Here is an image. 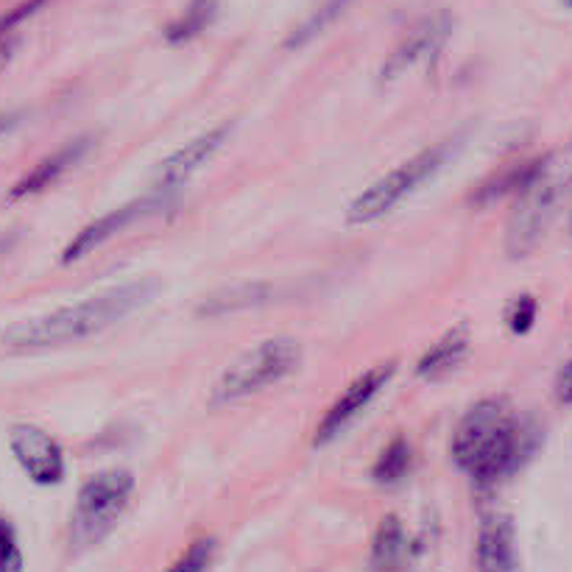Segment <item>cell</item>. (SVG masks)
I'll return each mask as SVG.
<instances>
[{"label": "cell", "mask_w": 572, "mask_h": 572, "mask_svg": "<svg viewBox=\"0 0 572 572\" xmlns=\"http://www.w3.org/2000/svg\"><path fill=\"white\" fill-rule=\"evenodd\" d=\"M541 444L536 419L520 414L503 396L472 405L453 433V461L475 484L491 486L528 464Z\"/></svg>", "instance_id": "cell-1"}, {"label": "cell", "mask_w": 572, "mask_h": 572, "mask_svg": "<svg viewBox=\"0 0 572 572\" xmlns=\"http://www.w3.org/2000/svg\"><path fill=\"white\" fill-rule=\"evenodd\" d=\"M157 290L159 283L154 277H140L127 285H115L112 290L95 294L48 315L12 324L3 333V346L14 349V353H34V349H51V346L90 338V335H98L102 330L118 324L120 319H127L140 305L154 299Z\"/></svg>", "instance_id": "cell-2"}, {"label": "cell", "mask_w": 572, "mask_h": 572, "mask_svg": "<svg viewBox=\"0 0 572 572\" xmlns=\"http://www.w3.org/2000/svg\"><path fill=\"white\" fill-rule=\"evenodd\" d=\"M572 190V140L536 163L534 177L516 193L514 213L505 233V249L511 258H525L536 249L559 213L564 195Z\"/></svg>", "instance_id": "cell-3"}, {"label": "cell", "mask_w": 572, "mask_h": 572, "mask_svg": "<svg viewBox=\"0 0 572 572\" xmlns=\"http://www.w3.org/2000/svg\"><path fill=\"white\" fill-rule=\"evenodd\" d=\"M302 364V346L290 335H277L263 344L252 346L249 353L238 355L233 364L224 369V374L215 383L213 405H233L246 400V396L258 394L279 380L290 378Z\"/></svg>", "instance_id": "cell-4"}, {"label": "cell", "mask_w": 572, "mask_h": 572, "mask_svg": "<svg viewBox=\"0 0 572 572\" xmlns=\"http://www.w3.org/2000/svg\"><path fill=\"white\" fill-rule=\"evenodd\" d=\"M134 494V475L129 469H104L82 484L70 516L73 547L87 550L107 539Z\"/></svg>", "instance_id": "cell-5"}, {"label": "cell", "mask_w": 572, "mask_h": 572, "mask_svg": "<svg viewBox=\"0 0 572 572\" xmlns=\"http://www.w3.org/2000/svg\"><path fill=\"white\" fill-rule=\"evenodd\" d=\"M453 154V143H436L430 148H425L421 154L410 157L408 163H403L400 168L389 170L383 179H378L374 184L364 190L360 195H355L353 204L346 207V221L355 224V227H364V224H374L383 215H389L391 210L400 207V204L414 193L416 188L428 182L436 170L450 159Z\"/></svg>", "instance_id": "cell-6"}, {"label": "cell", "mask_w": 572, "mask_h": 572, "mask_svg": "<svg viewBox=\"0 0 572 572\" xmlns=\"http://www.w3.org/2000/svg\"><path fill=\"white\" fill-rule=\"evenodd\" d=\"M168 207H170V193H163V190H157L154 195H140V199H132V202L123 204V207L112 210V213L102 215V218H95L93 224H87L76 238L64 246L62 263L64 265L79 263V260H84L87 254H93L98 246L112 240L120 229L132 227V224H138V221L143 218H152V215L165 213Z\"/></svg>", "instance_id": "cell-7"}, {"label": "cell", "mask_w": 572, "mask_h": 572, "mask_svg": "<svg viewBox=\"0 0 572 572\" xmlns=\"http://www.w3.org/2000/svg\"><path fill=\"white\" fill-rule=\"evenodd\" d=\"M9 450L37 486H59L64 480V453L48 430L20 421L9 430Z\"/></svg>", "instance_id": "cell-8"}, {"label": "cell", "mask_w": 572, "mask_h": 572, "mask_svg": "<svg viewBox=\"0 0 572 572\" xmlns=\"http://www.w3.org/2000/svg\"><path fill=\"white\" fill-rule=\"evenodd\" d=\"M394 371H396L394 364L374 366V369L364 371L358 380H353V385H346L344 394L335 400L333 408H330L327 414H324V419L319 421L315 444H327V441H333L341 430L349 428V425L360 416V410L369 408L371 400H374V396L385 389V383L394 378Z\"/></svg>", "instance_id": "cell-9"}, {"label": "cell", "mask_w": 572, "mask_h": 572, "mask_svg": "<svg viewBox=\"0 0 572 572\" xmlns=\"http://www.w3.org/2000/svg\"><path fill=\"white\" fill-rule=\"evenodd\" d=\"M450 32H453L450 12H436L421 20L419 26L410 28L408 37L396 45L391 57L385 59L383 82H394V79L403 76L405 70H410L421 59H433L444 48L446 39H450Z\"/></svg>", "instance_id": "cell-10"}, {"label": "cell", "mask_w": 572, "mask_h": 572, "mask_svg": "<svg viewBox=\"0 0 572 572\" xmlns=\"http://www.w3.org/2000/svg\"><path fill=\"white\" fill-rule=\"evenodd\" d=\"M229 129H233V123H221V127L199 134L195 140L184 143L182 148L168 154V157L157 165V170H154V184H157V190L170 193V190H177L182 182H188L195 170L202 168V165H207L210 159L218 154L224 140L229 138Z\"/></svg>", "instance_id": "cell-11"}, {"label": "cell", "mask_w": 572, "mask_h": 572, "mask_svg": "<svg viewBox=\"0 0 572 572\" xmlns=\"http://www.w3.org/2000/svg\"><path fill=\"white\" fill-rule=\"evenodd\" d=\"M475 567L478 572H522L516 528L509 514H489L484 520L475 545Z\"/></svg>", "instance_id": "cell-12"}, {"label": "cell", "mask_w": 572, "mask_h": 572, "mask_svg": "<svg viewBox=\"0 0 572 572\" xmlns=\"http://www.w3.org/2000/svg\"><path fill=\"white\" fill-rule=\"evenodd\" d=\"M90 148H93V138H79L73 140V143L57 148L53 154H48L43 163H37L28 170L26 177H20L17 182H14V188L9 190V202H23V199H32V195L48 190L59 177H64Z\"/></svg>", "instance_id": "cell-13"}, {"label": "cell", "mask_w": 572, "mask_h": 572, "mask_svg": "<svg viewBox=\"0 0 572 572\" xmlns=\"http://www.w3.org/2000/svg\"><path fill=\"white\" fill-rule=\"evenodd\" d=\"M410 559V541L405 534L403 520L385 514L380 520L374 539H371V570L374 572H403Z\"/></svg>", "instance_id": "cell-14"}, {"label": "cell", "mask_w": 572, "mask_h": 572, "mask_svg": "<svg viewBox=\"0 0 572 572\" xmlns=\"http://www.w3.org/2000/svg\"><path fill=\"white\" fill-rule=\"evenodd\" d=\"M466 355H469V327L458 324V327L446 330L444 338L436 341L428 353L421 355L416 364V374L419 378H444Z\"/></svg>", "instance_id": "cell-15"}, {"label": "cell", "mask_w": 572, "mask_h": 572, "mask_svg": "<svg viewBox=\"0 0 572 572\" xmlns=\"http://www.w3.org/2000/svg\"><path fill=\"white\" fill-rule=\"evenodd\" d=\"M215 12H218V0H190L188 9L174 23L165 26V43L184 45L190 39H195L213 23Z\"/></svg>", "instance_id": "cell-16"}, {"label": "cell", "mask_w": 572, "mask_h": 572, "mask_svg": "<svg viewBox=\"0 0 572 572\" xmlns=\"http://www.w3.org/2000/svg\"><path fill=\"white\" fill-rule=\"evenodd\" d=\"M271 294V285H227V288L215 290L204 299L202 313H235V310H249L254 305L265 302Z\"/></svg>", "instance_id": "cell-17"}, {"label": "cell", "mask_w": 572, "mask_h": 572, "mask_svg": "<svg viewBox=\"0 0 572 572\" xmlns=\"http://www.w3.org/2000/svg\"><path fill=\"white\" fill-rule=\"evenodd\" d=\"M414 464V450H410L405 436H396L385 444L383 453L378 455V461L371 464V478L383 486H394L405 478Z\"/></svg>", "instance_id": "cell-18"}, {"label": "cell", "mask_w": 572, "mask_h": 572, "mask_svg": "<svg viewBox=\"0 0 572 572\" xmlns=\"http://www.w3.org/2000/svg\"><path fill=\"white\" fill-rule=\"evenodd\" d=\"M45 3H48V0H26V3L9 9V12L0 17V68H7V64L12 62L14 51H17L20 45V28L26 26V20H32Z\"/></svg>", "instance_id": "cell-19"}, {"label": "cell", "mask_w": 572, "mask_h": 572, "mask_svg": "<svg viewBox=\"0 0 572 572\" xmlns=\"http://www.w3.org/2000/svg\"><path fill=\"white\" fill-rule=\"evenodd\" d=\"M346 7H349V0H327V3H324V7H321L319 12L313 14V17L305 20L302 26H296V32L290 34L288 39H285V48H290V51H294V48H302V45H308L310 39L319 37L324 28L333 26L335 20L344 14Z\"/></svg>", "instance_id": "cell-20"}, {"label": "cell", "mask_w": 572, "mask_h": 572, "mask_svg": "<svg viewBox=\"0 0 572 572\" xmlns=\"http://www.w3.org/2000/svg\"><path fill=\"white\" fill-rule=\"evenodd\" d=\"M213 556H215V539L213 536H202V539H195L193 545H190L165 572H207Z\"/></svg>", "instance_id": "cell-21"}, {"label": "cell", "mask_w": 572, "mask_h": 572, "mask_svg": "<svg viewBox=\"0 0 572 572\" xmlns=\"http://www.w3.org/2000/svg\"><path fill=\"white\" fill-rule=\"evenodd\" d=\"M536 310H539V305H536L534 296H528V294L516 296L514 302H511L509 313H505V321H509L511 333L514 335L531 333V327L536 324Z\"/></svg>", "instance_id": "cell-22"}, {"label": "cell", "mask_w": 572, "mask_h": 572, "mask_svg": "<svg viewBox=\"0 0 572 572\" xmlns=\"http://www.w3.org/2000/svg\"><path fill=\"white\" fill-rule=\"evenodd\" d=\"M0 572H23V550L7 520H0Z\"/></svg>", "instance_id": "cell-23"}, {"label": "cell", "mask_w": 572, "mask_h": 572, "mask_svg": "<svg viewBox=\"0 0 572 572\" xmlns=\"http://www.w3.org/2000/svg\"><path fill=\"white\" fill-rule=\"evenodd\" d=\"M556 396H559L561 403H572V358L567 360L564 369L556 378Z\"/></svg>", "instance_id": "cell-24"}, {"label": "cell", "mask_w": 572, "mask_h": 572, "mask_svg": "<svg viewBox=\"0 0 572 572\" xmlns=\"http://www.w3.org/2000/svg\"><path fill=\"white\" fill-rule=\"evenodd\" d=\"M20 123V115L17 112H0V140L7 138L9 132H12L14 127Z\"/></svg>", "instance_id": "cell-25"}, {"label": "cell", "mask_w": 572, "mask_h": 572, "mask_svg": "<svg viewBox=\"0 0 572 572\" xmlns=\"http://www.w3.org/2000/svg\"><path fill=\"white\" fill-rule=\"evenodd\" d=\"M12 240L14 235H0V254L7 252V249H12Z\"/></svg>", "instance_id": "cell-26"}, {"label": "cell", "mask_w": 572, "mask_h": 572, "mask_svg": "<svg viewBox=\"0 0 572 572\" xmlns=\"http://www.w3.org/2000/svg\"><path fill=\"white\" fill-rule=\"evenodd\" d=\"M564 3H567V7H572V0H564Z\"/></svg>", "instance_id": "cell-27"}, {"label": "cell", "mask_w": 572, "mask_h": 572, "mask_svg": "<svg viewBox=\"0 0 572 572\" xmlns=\"http://www.w3.org/2000/svg\"><path fill=\"white\" fill-rule=\"evenodd\" d=\"M570 229H572V218H570Z\"/></svg>", "instance_id": "cell-28"}]
</instances>
